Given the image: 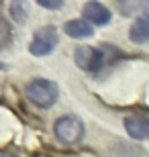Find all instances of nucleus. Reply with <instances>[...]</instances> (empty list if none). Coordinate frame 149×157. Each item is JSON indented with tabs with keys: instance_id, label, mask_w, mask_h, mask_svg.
<instances>
[{
	"instance_id": "1a4fd4ad",
	"label": "nucleus",
	"mask_w": 149,
	"mask_h": 157,
	"mask_svg": "<svg viewBox=\"0 0 149 157\" xmlns=\"http://www.w3.org/2000/svg\"><path fill=\"white\" fill-rule=\"evenodd\" d=\"M10 17L17 21V23H25L27 17H29V6H27V0H12L10 2Z\"/></svg>"
},
{
	"instance_id": "6e6552de",
	"label": "nucleus",
	"mask_w": 149,
	"mask_h": 157,
	"mask_svg": "<svg viewBox=\"0 0 149 157\" xmlns=\"http://www.w3.org/2000/svg\"><path fill=\"white\" fill-rule=\"evenodd\" d=\"M63 31H65V35L74 37V39H86V37L94 35V29H92V25L86 18H72V21H68Z\"/></svg>"
},
{
	"instance_id": "ddd939ff",
	"label": "nucleus",
	"mask_w": 149,
	"mask_h": 157,
	"mask_svg": "<svg viewBox=\"0 0 149 157\" xmlns=\"http://www.w3.org/2000/svg\"><path fill=\"white\" fill-rule=\"evenodd\" d=\"M119 2H127V0H119Z\"/></svg>"
},
{
	"instance_id": "f03ea898",
	"label": "nucleus",
	"mask_w": 149,
	"mask_h": 157,
	"mask_svg": "<svg viewBox=\"0 0 149 157\" xmlns=\"http://www.w3.org/2000/svg\"><path fill=\"white\" fill-rule=\"evenodd\" d=\"M53 133L61 143L65 145H74L78 141H82L84 137V122L80 121L74 114H65V117H59L53 124Z\"/></svg>"
},
{
	"instance_id": "f257e3e1",
	"label": "nucleus",
	"mask_w": 149,
	"mask_h": 157,
	"mask_svg": "<svg viewBox=\"0 0 149 157\" xmlns=\"http://www.w3.org/2000/svg\"><path fill=\"white\" fill-rule=\"evenodd\" d=\"M25 94H27V98H29L35 106H39V108H51L59 98V88H57V84L51 82V80L37 78V80H31L29 84H27Z\"/></svg>"
},
{
	"instance_id": "f8f14e48",
	"label": "nucleus",
	"mask_w": 149,
	"mask_h": 157,
	"mask_svg": "<svg viewBox=\"0 0 149 157\" xmlns=\"http://www.w3.org/2000/svg\"><path fill=\"white\" fill-rule=\"evenodd\" d=\"M2 157H17V155H10V153H4V155Z\"/></svg>"
},
{
	"instance_id": "9b49d317",
	"label": "nucleus",
	"mask_w": 149,
	"mask_h": 157,
	"mask_svg": "<svg viewBox=\"0 0 149 157\" xmlns=\"http://www.w3.org/2000/svg\"><path fill=\"white\" fill-rule=\"evenodd\" d=\"M2 31H4V37L2 39H4V45H6L8 43V25H6V21H2Z\"/></svg>"
},
{
	"instance_id": "423d86ee",
	"label": "nucleus",
	"mask_w": 149,
	"mask_h": 157,
	"mask_svg": "<svg viewBox=\"0 0 149 157\" xmlns=\"http://www.w3.org/2000/svg\"><path fill=\"white\" fill-rule=\"evenodd\" d=\"M125 131L131 139L137 141H149V118L147 117H139V114H131L125 118Z\"/></svg>"
},
{
	"instance_id": "9d476101",
	"label": "nucleus",
	"mask_w": 149,
	"mask_h": 157,
	"mask_svg": "<svg viewBox=\"0 0 149 157\" xmlns=\"http://www.w3.org/2000/svg\"><path fill=\"white\" fill-rule=\"evenodd\" d=\"M37 4L47 8V10H59L63 6V0H37Z\"/></svg>"
},
{
	"instance_id": "20e7f679",
	"label": "nucleus",
	"mask_w": 149,
	"mask_h": 157,
	"mask_svg": "<svg viewBox=\"0 0 149 157\" xmlns=\"http://www.w3.org/2000/svg\"><path fill=\"white\" fill-rule=\"evenodd\" d=\"M74 61L80 70L94 74V71H100L104 63V55L90 45H80L74 49Z\"/></svg>"
},
{
	"instance_id": "39448f33",
	"label": "nucleus",
	"mask_w": 149,
	"mask_h": 157,
	"mask_svg": "<svg viewBox=\"0 0 149 157\" xmlns=\"http://www.w3.org/2000/svg\"><path fill=\"white\" fill-rule=\"evenodd\" d=\"M82 14H84V18H86L90 25H98V27L108 25L110 17H112L108 8H106L102 2H98V0H90V2H86L84 8H82Z\"/></svg>"
},
{
	"instance_id": "7ed1b4c3",
	"label": "nucleus",
	"mask_w": 149,
	"mask_h": 157,
	"mask_svg": "<svg viewBox=\"0 0 149 157\" xmlns=\"http://www.w3.org/2000/svg\"><path fill=\"white\" fill-rule=\"evenodd\" d=\"M55 45H57V31H55V27L49 25V27H41L35 31L33 39L29 43V51L37 57H43L47 53H51Z\"/></svg>"
},
{
	"instance_id": "0eeeda50",
	"label": "nucleus",
	"mask_w": 149,
	"mask_h": 157,
	"mask_svg": "<svg viewBox=\"0 0 149 157\" xmlns=\"http://www.w3.org/2000/svg\"><path fill=\"white\" fill-rule=\"evenodd\" d=\"M129 37H131V41L137 43V45L149 41V8L143 10L135 21H133L131 29H129Z\"/></svg>"
}]
</instances>
